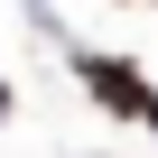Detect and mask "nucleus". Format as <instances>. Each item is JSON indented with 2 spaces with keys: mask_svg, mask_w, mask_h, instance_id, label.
Returning a JSON list of instances; mask_svg holds the SVG:
<instances>
[{
  "mask_svg": "<svg viewBox=\"0 0 158 158\" xmlns=\"http://www.w3.org/2000/svg\"><path fill=\"white\" fill-rule=\"evenodd\" d=\"M74 74L93 84V102H112L121 121H139V130H158V93L139 84V74H130L121 56H74Z\"/></svg>",
  "mask_w": 158,
  "mask_h": 158,
  "instance_id": "nucleus-1",
  "label": "nucleus"
},
{
  "mask_svg": "<svg viewBox=\"0 0 158 158\" xmlns=\"http://www.w3.org/2000/svg\"><path fill=\"white\" fill-rule=\"evenodd\" d=\"M0 121H10V84H0Z\"/></svg>",
  "mask_w": 158,
  "mask_h": 158,
  "instance_id": "nucleus-2",
  "label": "nucleus"
}]
</instances>
